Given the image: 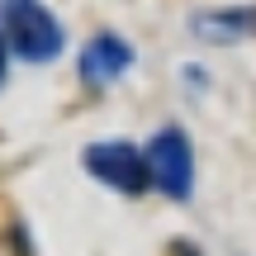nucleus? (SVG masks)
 Instances as JSON below:
<instances>
[{"mask_svg": "<svg viewBox=\"0 0 256 256\" xmlns=\"http://www.w3.org/2000/svg\"><path fill=\"white\" fill-rule=\"evenodd\" d=\"M5 43L24 62H52L62 52V24L38 0H5Z\"/></svg>", "mask_w": 256, "mask_h": 256, "instance_id": "1", "label": "nucleus"}, {"mask_svg": "<svg viewBox=\"0 0 256 256\" xmlns=\"http://www.w3.org/2000/svg\"><path fill=\"white\" fill-rule=\"evenodd\" d=\"M81 162L100 185H110V190H119V194H142L147 185H152L147 152H138L133 142H90L81 152Z\"/></svg>", "mask_w": 256, "mask_h": 256, "instance_id": "2", "label": "nucleus"}, {"mask_svg": "<svg viewBox=\"0 0 256 256\" xmlns=\"http://www.w3.org/2000/svg\"><path fill=\"white\" fill-rule=\"evenodd\" d=\"M147 166H152V185L171 200H190L194 190V152H190V138L180 128H162L147 147Z\"/></svg>", "mask_w": 256, "mask_h": 256, "instance_id": "3", "label": "nucleus"}, {"mask_svg": "<svg viewBox=\"0 0 256 256\" xmlns=\"http://www.w3.org/2000/svg\"><path fill=\"white\" fill-rule=\"evenodd\" d=\"M128 66H133V48L119 34H95L81 48V81L86 86H110V81H119Z\"/></svg>", "mask_w": 256, "mask_h": 256, "instance_id": "4", "label": "nucleus"}, {"mask_svg": "<svg viewBox=\"0 0 256 256\" xmlns=\"http://www.w3.org/2000/svg\"><path fill=\"white\" fill-rule=\"evenodd\" d=\"M204 38H242L256 34V10H218V14H200Z\"/></svg>", "mask_w": 256, "mask_h": 256, "instance_id": "5", "label": "nucleus"}, {"mask_svg": "<svg viewBox=\"0 0 256 256\" xmlns=\"http://www.w3.org/2000/svg\"><path fill=\"white\" fill-rule=\"evenodd\" d=\"M5 48L10 43H5V34H0V86H5Z\"/></svg>", "mask_w": 256, "mask_h": 256, "instance_id": "6", "label": "nucleus"}]
</instances>
